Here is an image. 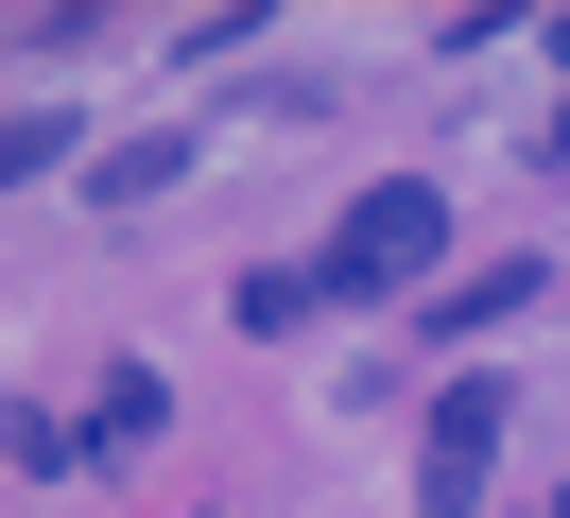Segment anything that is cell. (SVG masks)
I'll return each mask as SVG.
<instances>
[{
    "label": "cell",
    "instance_id": "6da1fadb",
    "mask_svg": "<svg viewBox=\"0 0 570 518\" xmlns=\"http://www.w3.org/2000/svg\"><path fill=\"white\" fill-rule=\"evenodd\" d=\"M432 260H450V190H432V173H381V190L346 207V242H328V294H415Z\"/></svg>",
    "mask_w": 570,
    "mask_h": 518
},
{
    "label": "cell",
    "instance_id": "7a4b0ae2",
    "mask_svg": "<svg viewBox=\"0 0 570 518\" xmlns=\"http://www.w3.org/2000/svg\"><path fill=\"white\" fill-rule=\"evenodd\" d=\"M501 414H519V398H501V363L484 380H450V398H432V518H466V501H484V449H501Z\"/></svg>",
    "mask_w": 570,
    "mask_h": 518
},
{
    "label": "cell",
    "instance_id": "3957f363",
    "mask_svg": "<svg viewBox=\"0 0 570 518\" xmlns=\"http://www.w3.org/2000/svg\"><path fill=\"white\" fill-rule=\"evenodd\" d=\"M174 173H190V138H121V156L87 173V207H156V190H174Z\"/></svg>",
    "mask_w": 570,
    "mask_h": 518
},
{
    "label": "cell",
    "instance_id": "277c9868",
    "mask_svg": "<svg viewBox=\"0 0 570 518\" xmlns=\"http://www.w3.org/2000/svg\"><path fill=\"white\" fill-rule=\"evenodd\" d=\"M519 294H535V260H484V276H466V294H432V329L466 345V329H501V311H519Z\"/></svg>",
    "mask_w": 570,
    "mask_h": 518
},
{
    "label": "cell",
    "instance_id": "5b68a950",
    "mask_svg": "<svg viewBox=\"0 0 570 518\" xmlns=\"http://www.w3.org/2000/svg\"><path fill=\"white\" fill-rule=\"evenodd\" d=\"M87 467H105V449H87L70 414H18V483H87Z\"/></svg>",
    "mask_w": 570,
    "mask_h": 518
},
{
    "label": "cell",
    "instance_id": "8992f818",
    "mask_svg": "<svg viewBox=\"0 0 570 518\" xmlns=\"http://www.w3.org/2000/svg\"><path fill=\"white\" fill-rule=\"evenodd\" d=\"M156 414H174V398H156V380H139V363H121V380H105V414H87V449H139V432H156Z\"/></svg>",
    "mask_w": 570,
    "mask_h": 518
},
{
    "label": "cell",
    "instance_id": "52a82bcc",
    "mask_svg": "<svg viewBox=\"0 0 570 518\" xmlns=\"http://www.w3.org/2000/svg\"><path fill=\"white\" fill-rule=\"evenodd\" d=\"M553 173H570V121H553Z\"/></svg>",
    "mask_w": 570,
    "mask_h": 518
},
{
    "label": "cell",
    "instance_id": "ba28073f",
    "mask_svg": "<svg viewBox=\"0 0 570 518\" xmlns=\"http://www.w3.org/2000/svg\"><path fill=\"white\" fill-rule=\"evenodd\" d=\"M553 52H570V18H553Z\"/></svg>",
    "mask_w": 570,
    "mask_h": 518
},
{
    "label": "cell",
    "instance_id": "9c48e42d",
    "mask_svg": "<svg viewBox=\"0 0 570 518\" xmlns=\"http://www.w3.org/2000/svg\"><path fill=\"white\" fill-rule=\"evenodd\" d=\"M535 518H570V501H535Z\"/></svg>",
    "mask_w": 570,
    "mask_h": 518
}]
</instances>
